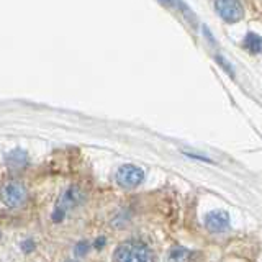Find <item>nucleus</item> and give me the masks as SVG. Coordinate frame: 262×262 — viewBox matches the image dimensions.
<instances>
[{
	"label": "nucleus",
	"mask_w": 262,
	"mask_h": 262,
	"mask_svg": "<svg viewBox=\"0 0 262 262\" xmlns=\"http://www.w3.org/2000/svg\"><path fill=\"white\" fill-rule=\"evenodd\" d=\"M152 252L146 244L138 241H129L118 246L115 251V260L118 262H149L152 260Z\"/></svg>",
	"instance_id": "1"
},
{
	"label": "nucleus",
	"mask_w": 262,
	"mask_h": 262,
	"mask_svg": "<svg viewBox=\"0 0 262 262\" xmlns=\"http://www.w3.org/2000/svg\"><path fill=\"white\" fill-rule=\"evenodd\" d=\"M2 202L8 208H18L27 200V188L20 182H8L2 188Z\"/></svg>",
	"instance_id": "2"
},
{
	"label": "nucleus",
	"mask_w": 262,
	"mask_h": 262,
	"mask_svg": "<svg viewBox=\"0 0 262 262\" xmlns=\"http://www.w3.org/2000/svg\"><path fill=\"white\" fill-rule=\"evenodd\" d=\"M144 179V172L143 169H139L133 164H126V166H121L117 172V182L118 185L125 187V188H135L143 182Z\"/></svg>",
	"instance_id": "3"
},
{
	"label": "nucleus",
	"mask_w": 262,
	"mask_h": 262,
	"mask_svg": "<svg viewBox=\"0 0 262 262\" xmlns=\"http://www.w3.org/2000/svg\"><path fill=\"white\" fill-rule=\"evenodd\" d=\"M215 8H216V12L220 13L221 18H223L225 21H229V23L239 21L244 15L243 5L237 2V0H216Z\"/></svg>",
	"instance_id": "4"
},
{
	"label": "nucleus",
	"mask_w": 262,
	"mask_h": 262,
	"mask_svg": "<svg viewBox=\"0 0 262 262\" xmlns=\"http://www.w3.org/2000/svg\"><path fill=\"white\" fill-rule=\"evenodd\" d=\"M205 225L213 233H223L229 228V215L223 210H215L210 211L205 216Z\"/></svg>",
	"instance_id": "5"
},
{
	"label": "nucleus",
	"mask_w": 262,
	"mask_h": 262,
	"mask_svg": "<svg viewBox=\"0 0 262 262\" xmlns=\"http://www.w3.org/2000/svg\"><path fill=\"white\" fill-rule=\"evenodd\" d=\"M28 161V156L23 149H13L12 152H8L7 156V164L13 169H18V167H23L25 164Z\"/></svg>",
	"instance_id": "6"
},
{
	"label": "nucleus",
	"mask_w": 262,
	"mask_h": 262,
	"mask_svg": "<svg viewBox=\"0 0 262 262\" xmlns=\"http://www.w3.org/2000/svg\"><path fill=\"white\" fill-rule=\"evenodd\" d=\"M244 46L252 54L262 53V38L257 36V35H254V33H249V35L246 36V39H244Z\"/></svg>",
	"instance_id": "7"
},
{
	"label": "nucleus",
	"mask_w": 262,
	"mask_h": 262,
	"mask_svg": "<svg viewBox=\"0 0 262 262\" xmlns=\"http://www.w3.org/2000/svg\"><path fill=\"white\" fill-rule=\"evenodd\" d=\"M187 257H188V251L187 249H182V248L174 249V252L170 254V259L172 260H184Z\"/></svg>",
	"instance_id": "8"
}]
</instances>
